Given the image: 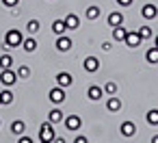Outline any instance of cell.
<instances>
[{
	"label": "cell",
	"instance_id": "27",
	"mask_svg": "<svg viewBox=\"0 0 158 143\" xmlns=\"http://www.w3.org/2000/svg\"><path fill=\"white\" fill-rule=\"evenodd\" d=\"M139 35H141V39H149L152 37V28L149 26H141L139 28Z\"/></svg>",
	"mask_w": 158,
	"mask_h": 143
},
{
	"label": "cell",
	"instance_id": "22",
	"mask_svg": "<svg viewBox=\"0 0 158 143\" xmlns=\"http://www.w3.org/2000/svg\"><path fill=\"white\" fill-rule=\"evenodd\" d=\"M145 119H147L149 126H158V108H152V111L145 115Z\"/></svg>",
	"mask_w": 158,
	"mask_h": 143
},
{
	"label": "cell",
	"instance_id": "30",
	"mask_svg": "<svg viewBox=\"0 0 158 143\" xmlns=\"http://www.w3.org/2000/svg\"><path fill=\"white\" fill-rule=\"evenodd\" d=\"M18 2H20V0H2V5H5V7H9V9H13Z\"/></svg>",
	"mask_w": 158,
	"mask_h": 143
},
{
	"label": "cell",
	"instance_id": "11",
	"mask_svg": "<svg viewBox=\"0 0 158 143\" xmlns=\"http://www.w3.org/2000/svg\"><path fill=\"white\" fill-rule=\"evenodd\" d=\"M56 85L63 87V89L69 87V85H72V76H69L67 72H59V74H56Z\"/></svg>",
	"mask_w": 158,
	"mask_h": 143
},
{
	"label": "cell",
	"instance_id": "26",
	"mask_svg": "<svg viewBox=\"0 0 158 143\" xmlns=\"http://www.w3.org/2000/svg\"><path fill=\"white\" fill-rule=\"evenodd\" d=\"M0 98H2V104H11V102H13V93H11L9 89L0 93Z\"/></svg>",
	"mask_w": 158,
	"mask_h": 143
},
{
	"label": "cell",
	"instance_id": "36",
	"mask_svg": "<svg viewBox=\"0 0 158 143\" xmlns=\"http://www.w3.org/2000/svg\"><path fill=\"white\" fill-rule=\"evenodd\" d=\"M154 46H156V48H158V35H156V44H154Z\"/></svg>",
	"mask_w": 158,
	"mask_h": 143
},
{
	"label": "cell",
	"instance_id": "10",
	"mask_svg": "<svg viewBox=\"0 0 158 143\" xmlns=\"http://www.w3.org/2000/svg\"><path fill=\"white\" fill-rule=\"evenodd\" d=\"M119 130H121V134H123V137H128V139H130V137H134V134H136V126H134V124H132V121H123V124H121V128H119Z\"/></svg>",
	"mask_w": 158,
	"mask_h": 143
},
{
	"label": "cell",
	"instance_id": "12",
	"mask_svg": "<svg viewBox=\"0 0 158 143\" xmlns=\"http://www.w3.org/2000/svg\"><path fill=\"white\" fill-rule=\"evenodd\" d=\"M87 95H89V100H93V102H98V100H102V95H104V89L102 87H89V91H87Z\"/></svg>",
	"mask_w": 158,
	"mask_h": 143
},
{
	"label": "cell",
	"instance_id": "15",
	"mask_svg": "<svg viewBox=\"0 0 158 143\" xmlns=\"http://www.w3.org/2000/svg\"><path fill=\"white\" fill-rule=\"evenodd\" d=\"M65 26H67V31H76V28L80 26V22H78V18H76L74 13H69V15L65 18Z\"/></svg>",
	"mask_w": 158,
	"mask_h": 143
},
{
	"label": "cell",
	"instance_id": "6",
	"mask_svg": "<svg viewBox=\"0 0 158 143\" xmlns=\"http://www.w3.org/2000/svg\"><path fill=\"white\" fill-rule=\"evenodd\" d=\"M141 15H143L145 20H154V18L158 15V7H156V5H143Z\"/></svg>",
	"mask_w": 158,
	"mask_h": 143
},
{
	"label": "cell",
	"instance_id": "19",
	"mask_svg": "<svg viewBox=\"0 0 158 143\" xmlns=\"http://www.w3.org/2000/svg\"><path fill=\"white\" fill-rule=\"evenodd\" d=\"M24 130H26L24 121H20V119H18V121H13V124H11V132H13V134L22 137V134H24Z\"/></svg>",
	"mask_w": 158,
	"mask_h": 143
},
{
	"label": "cell",
	"instance_id": "2",
	"mask_svg": "<svg viewBox=\"0 0 158 143\" xmlns=\"http://www.w3.org/2000/svg\"><path fill=\"white\" fill-rule=\"evenodd\" d=\"M54 137H56V134H54L52 121H48V124L44 121V124L39 126V141H41V143H52V141H54Z\"/></svg>",
	"mask_w": 158,
	"mask_h": 143
},
{
	"label": "cell",
	"instance_id": "33",
	"mask_svg": "<svg viewBox=\"0 0 158 143\" xmlns=\"http://www.w3.org/2000/svg\"><path fill=\"white\" fill-rule=\"evenodd\" d=\"M18 143H33V139H31V137H24V134H22V137H20V141H18Z\"/></svg>",
	"mask_w": 158,
	"mask_h": 143
},
{
	"label": "cell",
	"instance_id": "35",
	"mask_svg": "<svg viewBox=\"0 0 158 143\" xmlns=\"http://www.w3.org/2000/svg\"><path fill=\"white\" fill-rule=\"evenodd\" d=\"M152 143H158V134H154V137H152Z\"/></svg>",
	"mask_w": 158,
	"mask_h": 143
},
{
	"label": "cell",
	"instance_id": "28",
	"mask_svg": "<svg viewBox=\"0 0 158 143\" xmlns=\"http://www.w3.org/2000/svg\"><path fill=\"white\" fill-rule=\"evenodd\" d=\"M18 78H31V67L22 65V67L18 69Z\"/></svg>",
	"mask_w": 158,
	"mask_h": 143
},
{
	"label": "cell",
	"instance_id": "32",
	"mask_svg": "<svg viewBox=\"0 0 158 143\" xmlns=\"http://www.w3.org/2000/svg\"><path fill=\"white\" fill-rule=\"evenodd\" d=\"M74 143H89V141H87V137H82V134H80V137H76V139H74Z\"/></svg>",
	"mask_w": 158,
	"mask_h": 143
},
{
	"label": "cell",
	"instance_id": "13",
	"mask_svg": "<svg viewBox=\"0 0 158 143\" xmlns=\"http://www.w3.org/2000/svg\"><path fill=\"white\" fill-rule=\"evenodd\" d=\"M121 24H123V15H121L119 11H113V13L108 15V26L115 28V26H121Z\"/></svg>",
	"mask_w": 158,
	"mask_h": 143
},
{
	"label": "cell",
	"instance_id": "18",
	"mask_svg": "<svg viewBox=\"0 0 158 143\" xmlns=\"http://www.w3.org/2000/svg\"><path fill=\"white\" fill-rule=\"evenodd\" d=\"M126 33H128V31H126L123 26H115V28H113V39H115V41H123V39H126Z\"/></svg>",
	"mask_w": 158,
	"mask_h": 143
},
{
	"label": "cell",
	"instance_id": "24",
	"mask_svg": "<svg viewBox=\"0 0 158 143\" xmlns=\"http://www.w3.org/2000/svg\"><path fill=\"white\" fill-rule=\"evenodd\" d=\"M11 65H13V57H9V54L0 57V67L2 69H11Z\"/></svg>",
	"mask_w": 158,
	"mask_h": 143
},
{
	"label": "cell",
	"instance_id": "3",
	"mask_svg": "<svg viewBox=\"0 0 158 143\" xmlns=\"http://www.w3.org/2000/svg\"><path fill=\"white\" fill-rule=\"evenodd\" d=\"M0 82H2L5 87H13L18 82V74L13 69H2V74H0Z\"/></svg>",
	"mask_w": 158,
	"mask_h": 143
},
{
	"label": "cell",
	"instance_id": "29",
	"mask_svg": "<svg viewBox=\"0 0 158 143\" xmlns=\"http://www.w3.org/2000/svg\"><path fill=\"white\" fill-rule=\"evenodd\" d=\"M26 28H28V33H37V31H39V22H37V20H31V22L26 24Z\"/></svg>",
	"mask_w": 158,
	"mask_h": 143
},
{
	"label": "cell",
	"instance_id": "25",
	"mask_svg": "<svg viewBox=\"0 0 158 143\" xmlns=\"http://www.w3.org/2000/svg\"><path fill=\"white\" fill-rule=\"evenodd\" d=\"M104 91H106L108 95H117V82H113V80H108V82L104 85Z\"/></svg>",
	"mask_w": 158,
	"mask_h": 143
},
{
	"label": "cell",
	"instance_id": "5",
	"mask_svg": "<svg viewBox=\"0 0 158 143\" xmlns=\"http://www.w3.org/2000/svg\"><path fill=\"white\" fill-rule=\"evenodd\" d=\"M80 126H82V119H80L78 115L65 117V128H67V130H80Z\"/></svg>",
	"mask_w": 158,
	"mask_h": 143
},
{
	"label": "cell",
	"instance_id": "4",
	"mask_svg": "<svg viewBox=\"0 0 158 143\" xmlns=\"http://www.w3.org/2000/svg\"><path fill=\"white\" fill-rule=\"evenodd\" d=\"M48 95H50V100H52L54 104H61V102H65V98H67V95H65V89H63V87H59V85H56V87H52Z\"/></svg>",
	"mask_w": 158,
	"mask_h": 143
},
{
	"label": "cell",
	"instance_id": "20",
	"mask_svg": "<svg viewBox=\"0 0 158 143\" xmlns=\"http://www.w3.org/2000/svg\"><path fill=\"white\" fill-rule=\"evenodd\" d=\"M22 48H24L26 52H35V50H37V41H35L33 37H28V39L22 41Z\"/></svg>",
	"mask_w": 158,
	"mask_h": 143
},
{
	"label": "cell",
	"instance_id": "8",
	"mask_svg": "<svg viewBox=\"0 0 158 143\" xmlns=\"http://www.w3.org/2000/svg\"><path fill=\"white\" fill-rule=\"evenodd\" d=\"M82 65H85V69H87L89 74H93V72H98V69H100V61H98L95 57H87Z\"/></svg>",
	"mask_w": 158,
	"mask_h": 143
},
{
	"label": "cell",
	"instance_id": "7",
	"mask_svg": "<svg viewBox=\"0 0 158 143\" xmlns=\"http://www.w3.org/2000/svg\"><path fill=\"white\" fill-rule=\"evenodd\" d=\"M72 48V39L67 37V35H59V39H56V50L59 52H67Z\"/></svg>",
	"mask_w": 158,
	"mask_h": 143
},
{
	"label": "cell",
	"instance_id": "37",
	"mask_svg": "<svg viewBox=\"0 0 158 143\" xmlns=\"http://www.w3.org/2000/svg\"><path fill=\"white\" fill-rule=\"evenodd\" d=\"M0 104H2V98H0Z\"/></svg>",
	"mask_w": 158,
	"mask_h": 143
},
{
	"label": "cell",
	"instance_id": "1",
	"mask_svg": "<svg viewBox=\"0 0 158 143\" xmlns=\"http://www.w3.org/2000/svg\"><path fill=\"white\" fill-rule=\"evenodd\" d=\"M22 41H24V39H22V33L13 28V31H9V33L5 35V44H2V46L9 50V48H18V46H22Z\"/></svg>",
	"mask_w": 158,
	"mask_h": 143
},
{
	"label": "cell",
	"instance_id": "14",
	"mask_svg": "<svg viewBox=\"0 0 158 143\" xmlns=\"http://www.w3.org/2000/svg\"><path fill=\"white\" fill-rule=\"evenodd\" d=\"M106 108H108L110 113H117V111L121 108V100H119L117 95H110V98H108V102H106Z\"/></svg>",
	"mask_w": 158,
	"mask_h": 143
},
{
	"label": "cell",
	"instance_id": "17",
	"mask_svg": "<svg viewBox=\"0 0 158 143\" xmlns=\"http://www.w3.org/2000/svg\"><path fill=\"white\" fill-rule=\"evenodd\" d=\"M85 15H87V20H98V18H100V7H95V5L87 7Z\"/></svg>",
	"mask_w": 158,
	"mask_h": 143
},
{
	"label": "cell",
	"instance_id": "21",
	"mask_svg": "<svg viewBox=\"0 0 158 143\" xmlns=\"http://www.w3.org/2000/svg\"><path fill=\"white\" fill-rule=\"evenodd\" d=\"M145 59H147L149 63H154V65H156V63H158V48H156V46H154V48H149V50L145 52Z\"/></svg>",
	"mask_w": 158,
	"mask_h": 143
},
{
	"label": "cell",
	"instance_id": "34",
	"mask_svg": "<svg viewBox=\"0 0 158 143\" xmlns=\"http://www.w3.org/2000/svg\"><path fill=\"white\" fill-rule=\"evenodd\" d=\"M117 2H119L121 7H130V5H132V0H117Z\"/></svg>",
	"mask_w": 158,
	"mask_h": 143
},
{
	"label": "cell",
	"instance_id": "9",
	"mask_svg": "<svg viewBox=\"0 0 158 143\" xmlns=\"http://www.w3.org/2000/svg\"><path fill=\"white\" fill-rule=\"evenodd\" d=\"M123 44H126V46H130V48H136V46L141 44V35H139V33H126Z\"/></svg>",
	"mask_w": 158,
	"mask_h": 143
},
{
	"label": "cell",
	"instance_id": "16",
	"mask_svg": "<svg viewBox=\"0 0 158 143\" xmlns=\"http://www.w3.org/2000/svg\"><path fill=\"white\" fill-rule=\"evenodd\" d=\"M52 31H54L56 35H65V31H67L65 20H54V22H52Z\"/></svg>",
	"mask_w": 158,
	"mask_h": 143
},
{
	"label": "cell",
	"instance_id": "23",
	"mask_svg": "<svg viewBox=\"0 0 158 143\" xmlns=\"http://www.w3.org/2000/svg\"><path fill=\"white\" fill-rule=\"evenodd\" d=\"M48 119H50L52 124H59V121H63V113H61L59 108H52L50 115H48Z\"/></svg>",
	"mask_w": 158,
	"mask_h": 143
},
{
	"label": "cell",
	"instance_id": "31",
	"mask_svg": "<svg viewBox=\"0 0 158 143\" xmlns=\"http://www.w3.org/2000/svg\"><path fill=\"white\" fill-rule=\"evenodd\" d=\"M110 48H113L110 41H104V44H102V50H104V52H110Z\"/></svg>",
	"mask_w": 158,
	"mask_h": 143
}]
</instances>
